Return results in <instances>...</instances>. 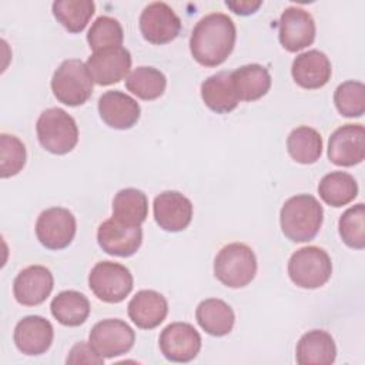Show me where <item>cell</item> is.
Segmentation results:
<instances>
[{
	"instance_id": "cell-8",
	"label": "cell",
	"mask_w": 365,
	"mask_h": 365,
	"mask_svg": "<svg viewBox=\"0 0 365 365\" xmlns=\"http://www.w3.org/2000/svg\"><path fill=\"white\" fill-rule=\"evenodd\" d=\"M77 230L76 217L63 207L44 210L36 221V235L47 250H63L71 244Z\"/></svg>"
},
{
	"instance_id": "cell-24",
	"label": "cell",
	"mask_w": 365,
	"mask_h": 365,
	"mask_svg": "<svg viewBox=\"0 0 365 365\" xmlns=\"http://www.w3.org/2000/svg\"><path fill=\"white\" fill-rule=\"evenodd\" d=\"M201 98L217 114H228L235 110L240 100L231 81V71H220L210 76L201 84Z\"/></svg>"
},
{
	"instance_id": "cell-9",
	"label": "cell",
	"mask_w": 365,
	"mask_h": 365,
	"mask_svg": "<svg viewBox=\"0 0 365 365\" xmlns=\"http://www.w3.org/2000/svg\"><path fill=\"white\" fill-rule=\"evenodd\" d=\"M135 341L133 328L117 318H107L97 322L88 335V342L93 349L106 358H114L127 354Z\"/></svg>"
},
{
	"instance_id": "cell-12",
	"label": "cell",
	"mask_w": 365,
	"mask_h": 365,
	"mask_svg": "<svg viewBox=\"0 0 365 365\" xmlns=\"http://www.w3.org/2000/svg\"><path fill=\"white\" fill-rule=\"evenodd\" d=\"M328 158L339 167H352L365 158V128L362 124L338 127L328 141Z\"/></svg>"
},
{
	"instance_id": "cell-23",
	"label": "cell",
	"mask_w": 365,
	"mask_h": 365,
	"mask_svg": "<svg viewBox=\"0 0 365 365\" xmlns=\"http://www.w3.org/2000/svg\"><path fill=\"white\" fill-rule=\"evenodd\" d=\"M231 81L240 101H255L271 88L269 71L257 63L245 64L231 71Z\"/></svg>"
},
{
	"instance_id": "cell-36",
	"label": "cell",
	"mask_w": 365,
	"mask_h": 365,
	"mask_svg": "<svg viewBox=\"0 0 365 365\" xmlns=\"http://www.w3.org/2000/svg\"><path fill=\"white\" fill-rule=\"evenodd\" d=\"M67 364L70 365H78V364H91V365H101L104 362V358L100 356L93 346L90 345V342L86 341H80L77 342L68 352Z\"/></svg>"
},
{
	"instance_id": "cell-30",
	"label": "cell",
	"mask_w": 365,
	"mask_h": 365,
	"mask_svg": "<svg viewBox=\"0 0 365 365\" xmlns=\"http://www.w3.org/2000/svg\"><path fill=\"white\" fill-rule=\"evenodd\" d=\"M127 90L141 100L151 101L161 97L167 87L165 76L155 67L140 66L125 78Z\"/></svg>"
},
{
	"instance_id": "cell-11",
	"label": "cell",
	"mask_w": 365,
	"mask_h": 365,
	"mask_svg": "<svg viewBox=\"0 0 365 365\" xmlns=\"http://www.w3.org/2000/svg\"><path fill=\"white\" fill-rule=\"evenodd\" d=\"M158 346L168 361L190 362L201 349V335L188 322H173L161 331Z\"/></svg>"
},
{
	"instance_id": "cell-21",
	"label": "cell",
	"mask_w": 365,
	"mask_h": 365,
	"mask_svg": "<svg viewBox=\"0 0 365 365\" xmlns=\"http://www.w3.org/2000/svg\"><path fill=\"white\" fill-rule=\"evenodd\" d=\"M127 312L134 325L141 329H153L165 319L168 302L163 294L154 289H141L130 299Z\"/></svg>"
},
{
	"instance_id": "cell-4",
	"label": "cell",
	"mask_w": 365,
	"mask_h": 365,
	"mask_svg": "<svg viewBox=\"0 0 365 365\" xmlns=\"http://www.w3.org/2000/svg\"><path fill=\"white\" fill-rule=\"evenodd\" d=\"M255 274L257 257L247 244H227L215 255L214 275L228 288H242L248 285Z\"/></svg>"
},
{
	"instance_id": "cell-17",
	"label": "cell",
	"mask_w": 365,
	"mask_h": 365,
	"mask_svg": "<svg viewBox=\"0 0 365 365\" xmlns=\"http://www.w3.org/2000/svg\"><path fill=\"white\" fill-rule=\"evenodd\" d=\"M54 278L44 265H30L21 269L13 282V294L19 304L36 307L43 304L51 294Z\"/></svg>"
},
{
	"instance_id": "cell-22",
	"label": "cell",
	"mask_w": 365,
	"mask_h": 365,
	"mask_svg": "<svg viewBox=\"0 0 365 365\" xmlns=\"http://www.w3.org/2000/svg\"><path fill=\"white\" fill-rule=\"evenodd\" d=\"M336 358V345L331 334L324 329L305 332L295 349V359L299 365H331Z\"/></svg>"
},
{
	"instance_id": "cell-7",
	"label": "cell",
	"mask_w": 365,
	"mask_h": 365,
	"mask_svg": "<svg viewBox=\"0 0 365 365\" xmlns=\"http://www.w3.org/2000/svg\"><path fill=\"white\" fill-rule=\"evenodd\" d=\"M134 285L127 267L113 261L97 262L88 274V287L103 302L118 304L128 297Z\"/></svg>"
},
{
	"instance_id": "cell-2",
	"label": "cell",
	"mask_w": 365,
	"mask_h": 365,
	"mask_svg": "<svg viewBox=\"0 0 365 365\" xmlns=\"http://www.w3.org/2000/svg\"><path fill=\"white\" fill-rule=\"evenodd\" d=\"M322 221V205L309 194H297L288 198L279 211L282 234L294 242L314 240L321 230Z\"/></svg>"
},
{
	"instance_id": "cell-35",
	"label": "cell",
	"mask_w": 365,
	"mask_h": 365,
	"mask_svg": "<svg viewBox=\"0 0 365 365\" xmlns=\"http://www.w3.org/2000/svg\"><path fill=\"white\" fill-rule=\"evenodd\" d=\"M26 147L23 141L6 133L0 134V175L9 178L19 174L26 164Z\"/></svg>"
},
{
	"instance_id": "cell-25",
	"label": "cell",
	"mask_w": 365,
	"mask_h": 365,
	"mask_svg": "<svg viewBox=\"0 0 365 365\" xmlns=\"http://www.w3.org/2000/svg\"><path fill=\"white\" fill-rule=\"evenodd\" d=\"M198 325L212 336L228 335L235 322L232 308L220 298H208L198 304L195 309Z\"/></svg>"
},
{
	"instance_id": "cell-34",
	"label": "cell",
	"mask_w": 365,
	"mask_h": 365,
	"mask_svg": "<svg viewBox=\"0 0 365 365\" xmlns=\"http://www.w3.org/2000/svg\"><path fill=\"white\" fill-rule=\"evenodd\" d=\"M334 103L341 115L361 117L365 113V86L355 80L339 84L334 93Z\"/></svg>"
},
{
	"instance_id": "cell-33",
	"label": "cell",
	"mask_w": 365,
	"mask_h": 365,
	"mask_svg": "<svg viewBox=\"0 0 365 365\" xmlns=\"http://www.w3.org/2000/svg\"><path fill=\"white\" fill-rule=\"evenodd\" d=\"M365 205L358 202L349 207L338 221V231L345 245L354 250L365 248Z\"/></svg>"
},
{
	"instance_id": "cell-26",
	"label": "cell",
	"mask_w": 365,
	"mask_h": 365,
	"mask_svg": "<svg viewBox=\"0 0 365 365\" xmlns=\"http://www.w3.org/2000/svg\"><path fill=\"white\" fill-rule=\"evenodd\" d=\"M51 315L64 327H78L90 315V302L78 291L67 289L58 292L50 304Z\"/></svg>"
},
{
	"instance_id": "cell-19",
	"label": "cell",
	"mask_w": 365,
	"mask_h": 365,
	"mask_svg": "<svg viewBox=\"0 0 365 365\" xmlns=\"http://www.w3.org/2000/svg\"><path fill=\"white\" fill-rule=\"evenodd\" d=\"M54 329L48 319L40 315L21 318L14 328L13 339L17 349L24 355H41L53 344Z\"/></svg>"
},
{
	"instance_id": "cell-28",
	"label": "cell",
	"mask_w": 365,
	"mask_h": 365,
	"mask_svg": "<svg viewBox=\"0 0 365 365\" xmlns=\"http://www.w3.org/2000/svg\"><path fill=\"white\" fill-rule=\"evenodd\" d=\"M148 215V198L137 188H123L113 200V218L127 225H141Z\"/></svg>"
},
{
	"instance_id": "cell-29",
	"label": "cell",
	"mask_w": 365,
	"mask_h": 365,
	"mask_svg": "<svg viewBox=\"0 0 365 365\" xmlns=\"http://www.w3.org/2000/svg\"><path fill=\"white\" fill-rule=\"evenodd\" d=\"M287 150L294 161L299 164H314L322 154V137L315 128L299 125L289 133Z\"/></svg>"
},
{
	"instance_id": "cell-32",
	"label": "cell",
	"mask_w": 365,
	"mask_h": 365,
	"mask_svg": "<svg viewBox=\"0 0 365 365\" xmlns=\"http://www.w3.org/2000/svg\"><path fill=\"white\" fill-rule=\"evenodd\" d=\"M123 40L124 31L120 21L110 16L97 17L87 33V41L93 51L121 47Z\"/></svg>"
},
{
	"instance_id": "cell-31",
	"label": "cell",
	"mask_w": 365,
	"mask_h": 365,
	"mask_svg": "<svg viewBox=\"0 0 365 365\" xmlns=\"http://www.w3.org/2000/svg\"><path fill=\"white\" fill-rule=\"evenodd\" d=\"M96 11L91 0H57L53 3V16L70 33H80L86 29Z\"/></svg>"
},
{
	"instance_id": "cell-5",
	"label": "cell",
	"mask_w": 365,
	"mask_h": 365,
	"mask_svg": "<svg viewBox=\"0 0 365 365\" xmlns=\"http://www.w3.org/2000/svg\"><path fill=\"white\" fill-rule=\"evenodd\" d=\"M93 83L86 63L78 58H68L54 71L51 91L60 103L77 107L87 103L91 97Z\"/></svg>"
},
{
	"instance_id": "cell-6",
	"label": "cell",
	"mask_w": 365,
	"mask_h": 365,
	"mask_svg": "<svg viewBox=\"0 0 365 365\" xmlns=\"http://www.w3.org/2000/svg\"><path fill=\"white\" fill-rule=\"evenodd\" d=\"M331 274L332 262L328 252L315 245L297 250L288 261L289 279L299 288H319L329 281Z\"/></svg>"
},
{
	"instance_id": "cell-10",
	"label": "cell",
	"mask_w": 365,
	"mask_h": 365,
	"mask_svg": "<svg viewBox=\"0 0 365 365\" xmlns=\"http://www.w3.org/2000/svg\"><path fill=\"white\" fill-rule=\"evenodd\" d=\"M140 31L151 44L173 41L181 31V20L175 11L163 1H154L144 7L140 14Z\"/></svg>"
},
{
	"instance_id": "cell-15",
	"label": "cell",
	"mask_w": 365,
	"mask_h": 365,
	"mask_svg": "<svg viewBox=\"0 0 365 365\" xmlns=\"http://www.w3.org/2000/svg\"><path fill=\"white\" fill-rule=\"evenodd\" d=\"M93 81L98 86H110L125 78L131 68V54L127 48L110 47L93 54L86 61Z\"/></svg>"
},
{
	"instance_id": "cell-13",
	"label": "cell",
	"mask_w": 365,
	"mask_h": 365,
	"mask_svg": "<svg viewBox=\"0 0 365 365\" xmlns=\"http://www.w3.org/2000/svg\"><path fill=\"white\" fill-rule=\"evenodd\" d=\"M97 242L108 255L127 258L141 247L143 230L141 225H127L111 217L98 225Z\"/></svg>"
},
{
	"instance_id": "cell-16",
	"label": "cell",
	"mask_w": 365,
	"mask_h": 365,
	"mask_svg": "<svg viewBox=\"0 0 365 365\" xmlns=\"http://www.w3.org/2000/svg\"><path fill=\"white\" fill-rule=\"evenodd\" d=\"M157 225L168 232L185 230L192 220V202L180 191H163L153 202Z\"/></svg>"
},
{
	"instance_id": "cell-27",
	"label": "cell",
	"mask_w": 365,
	"mask_h": 365,
	"mask_svg": "<svg viewBox=\"0 0 365 365\" xmlns=\"http://www.w3.org/2000/svg\"><path fill=\"white\" fill-rule=\"evenodd\" d=\"M318 194L325 204L338 208L354 201L358 195V184L351 174L345 171H332L321 178Z\"/></svg>"
},
{
	"instance_id": "cell-14",
	"label": "cell",
	"mask_w": 365,
	"mask_h": 365,
	"mask_svg": "<svg viewBox=\"0 0 365 365\" xmlns=\"http://www.w3.org/2000/svg\"><path fill=\"white\" fill-rule=\"evenodd\" d=\"M315 34V21L307 10L295 6L284 10L279 19L278 38L287 51L297 53L304 50L314 43Z\"/></svg>"
},
{
	"instance_id": "cell-3",
	"label": "cell",
	"mask_w": 365,
	"mask_h": 365,
	"mask_svg": "<svg viewBox=\"0 0 365 365\" xmlns=\"http://www.w3.org/2000/svg\"><path fill=\"white\" fill-rule=\"evenodd\" d=\"M38 143L44 150L56 155H64L78 143V127L76 120L63 108L44 110L36 123Z\"/></svg>"
},
{
	"instance_id": "cell-20",
	"label": "cell",
	"mask_w": 365,
	"mask_h": 365,
	"mask_svg": "<svg viewBox=\"0 0 365 365\" xmlns=\"http://www.w3.org/2000/svg\"><path fill=\"white\" fill-rule=\"evenodd\" d=\"M291 74L299 87L317 90L329 81L332 67L325 53L319 50H308L294 58Z\"/></svg>"
},
{
	"instance_id": "cell-37",
	"label": "cell",
	"mask_w": 365,
	"mask_h": 365,
	"mask_svg": "<svg viewBox=\"0 0 365 365\" xmlns=\"http://www.w3.org/2000/svg\"><path fill=\"white\" fill-rule=\"evenodd\" d=\"M262 1H225V6L231 9L235 14L248 16L255 13L261 7Z\"/></svg>"
},
{
	"instance_id": "cell-1",
	"label": "cell",
	"mask_w": 365,
	"mask_h": 365,
	"mask_svg": "<svg viewBox=\"0 0 365 365\" xmlns=\"http://www.w3.org/2000/svg\"><path fill=\"white\" fill-rule=\"evenodd\" d=\"M237 29L231 17L224 13H210L197 21L190 37V51L204 67L222 64L232 53Z\"/></svg>"
},
{
	"instance_id": "cell-18",
	"label": "cell",
	"mask_w": 365,
	"mask_h": 365,
	"mask_svg": "<svg viewBox=\"0 0 365 365\" xmlns=\"http://www.w3.org/2000/svg\"><path fill=\"white\" fill-rule=\"evenodd\" d=\"M98 114L111 128L128 130L140 120V104L120 90H110L98 98Z\"/></svg>"
}]
</instances>
